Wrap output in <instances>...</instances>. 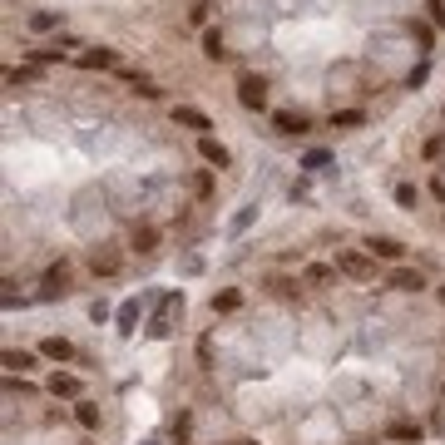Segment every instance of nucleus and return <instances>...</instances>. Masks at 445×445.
I'll use <instances>...</instances> for the list:
<instances>
[{"label": "nucleus", "instance_id": "obj_1", "mask_svg": "<svg viewBox=\"0 0 445 445\" xmlns=\"http://www.w3.org/2000/svg\"><path fill=\"white\" fill-rule=\"evenodd\" d=\"M337 272H346L351 282H371L376 277V263L366 253H337Z\"/></svg>", "mask_w": 445, "mask_h": 445}, {"label": "nucleus", "instance_id": "obj_2", "mask_svg": "<svg viewBox=\"0 0 445 445\" xmlns=\"http://www.w3.org/2000/svg\"><path fill=\"white\" fill-rule=\"evenodd\" d=\"M238 99H243V109H268V84L258 75H243L238 80Z\"/></svg>", "mask_w": 445, "mask_h": 445}, {"label": "nucleus", "instance_id": "obj_3", "mask_svg": "<svg viewBox=\"0 0 445 445\" xmlns=\"http://www.w3.org/2000/svg\"><path fill=\"white\" fill-rule=\"evenodd\" d=\"M173 124H183V129H198V134H208V129H213V119H208L203 109H193V104H178V109H173Z\"/></svg>", "mask_w": 445, "mask_h": 445}, {"label": "nucleus", "instance_id": "obj_4", "mask_svg": "<svg viewBox=\"0 0 445 445\" xmlns=\"http://www.w3.org/2000/svg\"><path fill=\"white\" fill-rule=\"evenodd\" d=\"M80 65H84V70H114V65H119V55L99 45V50H84V55H80Z\"/></svg>", "mask_w": 445, "mask_h": 445}, {"label": "nucleus", "instance_id": "obj_5", "mask_svg": "<svg viewBox=\"0 0 445 445\" xmlns=\"http://www.w3.org/2000/svg\"><path fill=\"white\" fill-rule=\"evenodd\" d=\"M40 356H50V361H75V346H70L65 337H45V341H40Z\"/></svg>", "mask_w": 445, "mask_h": 445}, {"label": "nucleus", "instance_id": "obj_6", "mask_svg": "<svg viewBox=\"0 0 445 445\" xmlns=\"http://www.w3.org/2000/svg\"><path fill=\"white\" fill-rule=\"evenodd\" d=\"M366 248H371V258H386V263H401V253H406L396 238H371Z\"/></svg>", "mask_w": 445, "mask_h": 445}, {"label": "nucleus", "instance_id": "obj_7", "mask_svg": "<svg viewBox=\"0 0 445 445\" xmlns=\"http://www.w3.org/2000/svg\"><path fill=\"white\" fill-rule=\"evenodd\" d=\"M391 287H396V292H420V287H425V277H420V272H410V268H396V272H391Z\"/></svg>", "mask_w": 445, "mask_h": 445}, {"label": "nucleus", "instance_id": "obj_8", "mask_svg": "<svg viewBox=\"0 0 445 445\" xmlns=\"http://www.w3.org/2000/svg\"><path fill=\"white\" fill-rule=\"evenodd\" d=\"M198 153H203L208 163H218V168H222V163H228V149H222V144H218L213 134H203V139H198Z\"/></svg>", "mask_w": 445, "mask_h": 445}, {"label": "nucleus", "instance_id": "obj_9", "mask_svg": "<svg viewBox=\"0 0 445 445\" xmlns=\"http://www.w3.org/2000/svg\"><path fill=\"white\" fill-rule=\"evenodd\" d=\"M65 287H70V268H65V263H55V268L45 272V292L55 297V292H65Z\"/></svg>", "mask_w": 445, "mask_h": 445}, {"label": "nucleus", "instance_id": "obj_10", "mask_svg": "<svg viewBox=\"0 0 445 445\" xmlns=\"http://www.w3.org/2000/svg\"><path fill=\"white\" fill-rule=\"evenodd\" d=\"M50 391H55V396L80 401V376H60V371H55V376H50Z\"/></svg>", "mask_w": 445, "mask_h": 445}, {"label": "nucleus", "instance_id": "obj_11", "mask_svg": "<svg viewBox=\"0 0 445 445\" xmlns=\"http://www.w3.org/2000/svg\"><path fill=\"white\" fill-rule=\"evenodd\" d=\"M134 248L139 253H153L158 248V228H134Z\"/></svg>", "mask_w": 445, "mask_h": 445}, {"label": "nucleus", "instance_id": "obj_12", "mask_svg": "<svg viewBox=\"0 0 445 445\" xmlns=\"http://www.w3.org/2000/svg\"><path fill=\"white\" fill-rule=\"evenodd\" d=\"M89 268H94L99 277H114V272H119V258H109V253H94V258H89Z\"/></svg>", "mask_w": 445, "mask_h": 445}, {"label": "nucleus", "instance_id": "obj_13", "mask_svg": "<svg viewBox=\"0 0 445 445\" xmlns=\"http://www.w3.org/2000/svg\"><path fill=\"white\" fill-rule=\"evenodd\" d=\"M203 55H208V60H222V55H228V50H222V35H218V30L203 35Z\"/></svg>", "mask_w": 445, "mask_h": 445}, {"label": "nucleus", "instance_id": "obj_14", "mask_svg": "<svg viewBox=\"0 0 445 445\" xmlns=\"http://www.w3.org/2000/svg\"><path fill=\"white\" fill-rule=\"evenodd\" d=\"M272 124H277L282 134H302V129H307V119H302V114H277Z\"/></svg>", "mask_w": 445, "mask_h": 445}, {"label": "nucleus", "instance_id": "obj_15", "mask_svg": "<svg viewBox=\"0 0 445 445\" xmlns=\"http://www.w3.org/2000/svg\"><path fill=\"white\" fill-rule=\"evenodd\" d=\"M238 302H243V297L228 287V292H218V297H213V312H238Z\"/></svg>", "mask_w": 445, "mask_h": 445}, {"label": "nucleus", "instance_id": "obj_16", "mask_svg": "<svg viewBox=\"0 0 445 445\" xmlns=\"http://www.w3.org/2000/svg\"><path fill=\"white\" fill-rule=\"evenodd\" d=\"M55 25H60L55 11H35V15H30V30H55Z\"/></svg>", "mask_w": 445, "mask_h": 445}, {"label": "nucleus", "instance_id": "obj_17", "mask_svg": "<svg viewBox=\"0 0 445 445\" xmlns=\"http://www.w3.org/2000/svg\"><path fill=\"white\" fill-rule=\"evenodd\" d=\"M332 129H361V114L356 109H341V114H332Z\"/></svg>", "mask_w": 445, "mask_h": 445}, {"label": "nucleus", "instance_id": "obj_18", "mask_svg": "<svg viewBox=\"0 0 445 445\" xmlns=\"http://www.w3.org/2000/svg\"><path fill=\"white\" fill-rule=\"evenodd\" d=\"M302 282H307V287H327V282H332V268H307Z\"/></svg>", "mask_w": 445, "mask_h": 445}, {"label": "nucleus", "instance_id": "obj_19", "mask_svg": "<svg viewBox=\"0 0 445 445\" xmlns=\"http://www.w3.org/2000/svg\"><path fill=\"white\" fill-rule=\"evenodd\" d=\"M134 322H139V302H124L119 307V332H134Z\"/></svg>", "mask_w": 445, "mask_h": 445}, {"label": "nucleus", "instance_id": "obj_20", "mask_svg": "<svg viewBox=\"0 0 445 445\" xmlns=\"http://www.w3.org/2000/svg\"><path fill=\"white\" fill-rule=\"evenodd\" d=\"M75 415H80V425H89V430L99 425V410H94L89 401H75Z\"/></svg>", "mask_w": 445, "mask_h": 445}, {"label": "nucleus", "instance_id": "obj_21", "mask_svg": "<svg viewBox=\"0 0 445 445\" xmlns=\"http://www.w3.org/2000/svg\"><path fill=\"white\" fill-rule=\"evenodd\" d=\"M6 366L11 371H25V366H35V356L30 351H6Z\"/></svg>", "mask_w": 445, "mask_h": 445}, {"label": "nucleus", "instance_id": "obj_22", "mask_svg": "<svg viewBox=\"0 0 445 445\" xmlns=\"http://www.w3.org/2000/svg\"><path fill=\"white\" fill-rule=\"evenodd\" d=\"M391 440H420V425H406V420H396V425H391Z\"/></svg>", "mask_w": 445, "mask_h": 445}, {"label": "nucleus", "instance_id": "obj_23", "mask_svg": "<svg viewBox=\"0 0 445 445\" xmlns=\"http://www.w3.org/2000/svg\"><path fill=\"white\" fill-rule=\"evenodd\" d=\"M396 203L401 208H415V183H396Z\"/></svg>", "mask_w": 445, "mask_h": 445}, {"label": "nucleus", "instance_id": "obj_24", "mask_svg": "<svg viewBox=\"0 0 445 445\" xmlns=\"http://www.w3.org/2000/svg\"><path fill=\"white\" fill-rule=\"evenodd\" d=\"M440 302H445V287H440Z\"/></svg>", "mask_w": 445, "mask_h": 445}, {"label": "nucleus", "instance_id": "obj_25", "mask_svg": "<svg viewBox=\"0 0 445 445\" xmlns=\"http://www.w3.org/2000/svg\"><path fill=\"white\" fill-rule=\"evenodd\" d=\"M238 445H253V440H238Z\"/></svg>", "mask_w": 445, "mask_h": 445}]
</instances>
